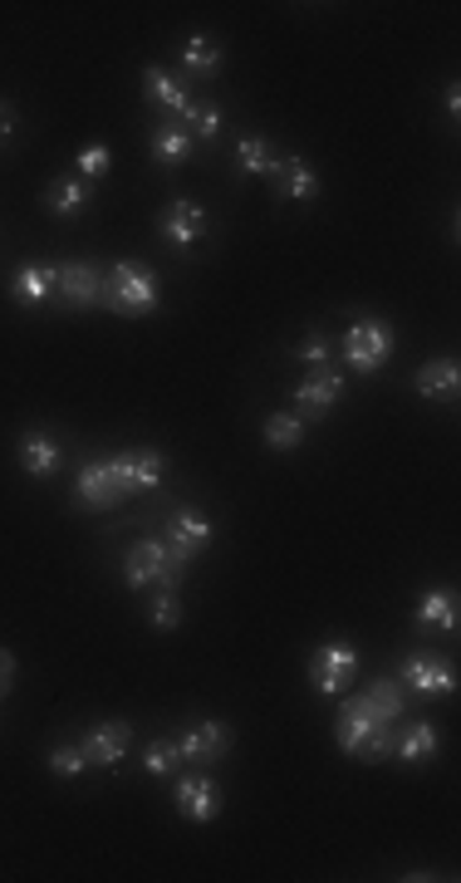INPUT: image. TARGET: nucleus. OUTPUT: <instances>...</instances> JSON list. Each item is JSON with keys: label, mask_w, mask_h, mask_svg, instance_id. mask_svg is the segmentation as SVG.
<instances>
[{"label": "nucleus", "mask_w": 461, "mask_h": 883, "mask_svg": "<svg viewBox=\"0 0 461 883\" xmlns=\"http://www.w3.org/2000/svg\"><path fill=\"white\" fill-rule=\"evenodd\" d=\"M103 304H109L113 314H128V320H143V314L157 310V276L148 266H138V260H119V266L109 270V280H103Z\"/></svg>", "instance_id": "nucleus-1"}, {"label": "nucleus", "mask_w": 461, "mask_h": 883, "mask_svg": "<svg viewBox=\"0 0 461 883\" xmlns=\"http://www.w3.org/2000/svg\"><path fill=\"white\" fill-rule=\"evenodd\" d=\"M334 741L349 756H359V761H383V756L393 751V727H373L363 712H353L349 702H344L339 722H334Z\"/></svg>", "instance_id": "nucleus-2"}, {"label": "nucleus", "mask_w": 461, "mask_h": 883, "mask_svg": "<svg viewBox=\"0 0 461 883\" xmlns=\"http://www.w3.org/2000/svg\"><path fill=\"white\" fill-rule=\"evenodd\" d=\"M353 672H359V653H353L344 638H329V644L314 648V658H310V682H314V692L334 697V692L349 688Z\"/></svg>", "instance_id": "nucleus-3"}, {"label": "nucleus", "mask_w": 461, "mask_h": 883, "mask_svg": "<svg viewBox=\"0 0 461 883\" xmlns=\"http://www.w3.org/2000/svg\"><path fill=\"white\" fill-rule=\"evenodd\" d=\"M123 580H128L133 589H143V584H153V580L162 584V589H177L182 570L167 560V545L162 540H138L128 550V560H123Z\"/></svg>", "instance_id": "nucleus-4"}, {"label": "nucleus", "mask_w": 461, "mask_h": 883, "mask_svg": "<svg viewBox=\"0 0 461 883\" xmlns=\"http://www.w3.org/2000/svg\"><path fill=\"white\" fill-rule=\"evenodd\" d=\"M167 560L177 565V570H187V565L196 560V555L212 545V521H206L202 511H177L172 525H167Z\"/></svg>", "instance_id": "nucleus-5"}, {"label": "nucleus", "mask_w": 461, "mask_h": 883, "mask_svg": "<svg viewBox=\"0 0 461 883\" xmlns=\"http://www.w3.org/2000/svg\"><path fill=\"white\" fill-rule=\"evenodd\" d=\"M387 354H393V334L379 320H359L349 329V339H344V359L353 364V373H373Z\"/></svg>", "instance_id": "nucleus-6"}, {"label": "nucleus", "mask_w": 461, "mask_h": 883, "mask_svg": "<svg viewBox=\"0 0 461 883\" xmlns=\"http://www.w3.org/2000/svg\"><path fill=\"white\" fill-rule=\"evenodd\" d=\"M109 471H113V481H119V491L128 496V491H153V487H162L167 461L157 457V451H123V457L109 461Z\"/></svg>", "instance_id": "nucleus-7"}, {"label": "nucleus", "mask_w": 461, "mask_h": 883, "mask_svg": "<svg viewBox=\"0 0 461 883\" xmlns=\"http://www.w3.org/2000/svg\"><path fill=\"white\" fill-rule=\"evenodd\" d=\"M349 707H353V712H363V717H369L373 727H393V722L403 717V692H397V682H393V678H379V682H369L363 692H353Z\"/></svg>", "instance_id": "nucleus-8"}, {"label": "nucleus", "mask_w": 461, "mask_h": 883, "mask_svg": "<svg viewBox=\"0 0 461 883\" xmlns=\"http://www.w3.org/2000/svg\"><path fill=\"white\" fill-rule=\"evenodd\" d=\"M128 722H99V727H89V736H83V746L79 751L89 756V765H119L123 761V751H128Z\"/></svg>", "instance_id": "nucleus-9"}, {"label": "nucleus", "mask_w": 461, "mask_h": 883, "mask_svg": "<svg viewBox=\"0 0 461 883\" xmlns=\"http://www.w3.org/2000/svg\"><path fill=\"white\" fill-rule=\"evenodd\" d=\"M75 496H79L89 511H113V506H119V501H123V491H119V481H113L109 461H89V467L79 471V487H75Z\"/></svg>", "instance_id": "nucleus-10"}, {"label": "nucleus", "mask_w": 461, "mask_h": 883, "mask_svg": "<svg viewBox=\"0 0 461 883\" xmlns=\"http://www.w3.org/2000/svg\"><path fill=\"white\" fill-rule=\"evenodd\" d=\"M177 809H182L187 819H196V825L216 819V809H222V791H216V781H206V775H187V781H177Z\"/></svg>", "instance_id": "nucleus-11"}, {"label": "nucleus", "mask_w": 461, "mask_h": 883, "mask_svg": "<svg viewBox=\"0 0 461 883\" xmlns=\"http://www.w3.org/2000/svg\"><path fill=\"white\" fill-rule=\"evenodd\" d=\"M270 182H276V192L290 197V202H314V197H319V172H314L305 157H285V163H276Z\"/></svg>", "instance_id": "nucleus-12"}, {"label": "nucleus", "mask_w": 461, "mask_h": 883, "mask_svg": "<svg viewBox=\"0 0 461 883\" xmlns=\"http://www.w3.org/2000/svg\"><path fill=\"white\" fill-rule=\"evenodd\" d=\"M55 294L65 304H99V294H103V280H99V270L89 266V260H75V266H59V286H55Z\"/></svg>", "instance_id": "nucleus-13"}, {"label": "nucleus", "mask_w": 461, "mask_h": 883, "mask_svg": "<svg viewBox=\"0 0 461 883\" xmlns=\"http://www.w3.org/2000/svg\"><path fill=\"white\" fill-rule=\"evenodd\" d=\"M403 682L413 692H427V697H432V692H457L452 662H437V658H423V653L403 662Z\"/></svg>", "instance_id": "nucleus-14"}, {"label": "nucleus", "mask_w": 461, "mask_h": 883, "mask_svg": "<svg viewBox=\"0 0 461 883\" xmlns=\"http://www.w3.org/2000/svg\"><path fill=\"white\" fill-rule=\"evenodd\" d=\"M339 393H344V378L339 373H324V368H319V373H310L305 383L295 388V403H300V413H305V417H324L334 403H339Z\"/></svg>", "instance_id": "nucleus-15"}, {"label": "nucleus", "mask_w": 461, "mask_h": 883, "mask_svg": "<svg viewBox=\"0 0 461 883\" xmlns=\"http://www.w3.org/2000/svg\"><path fill=\"white\" fill-rule=\"evenodd\" d=\"M157 231H162L172 246H196V241L206 236V212L196 202H172V212L162 216V226Z\"/></svg>", "instance_id": "nucleus-16"}, {"label": "nucleus", "mask_w": 461, "mask_h": 883, "mask_svg": "<svg viewBox=\"0 0 461 883\" xmlns=\"http://www.w3.org/2000/svg\"><path fill=\"white\" fill-rule=\"evenodd\" d=\"M177 746H182V761H216V756H226L231 731L222 722H202V727H192L187 736H177Z\"/></svg>", "instance_id": "nucleus-17"}, {"label": "nucleus", "mask_w": 461, "mask_h": 883, "mask_svg": "<svg viewBox=\"0 0 461 883\" xmlns=\"http://www.w3.org/2000/svg\"><path fill=\"white\" fill-rule=\"evenodd\" d=\"M20 467L30 471V477H55L59 471V442L49 433H25L20 437Z\"/></svg>", "instance_id": "nucleus-18"}, {"label": "nucleus", "mask_w": 461, "mask_h": 883, "mask_svg": "<svg viewBox=\"0 0 461 883\" xmlns=\"http://www.w3.org/2000/svg\"><path fill=\"white\" fill-rule=\"evenodd\" d=\"M417 393H423V398H442V403H457V393H461L457 359H432V364L417 368Z\"/></svg>", "instance_id": "nucleus-19"}, {"label": "nucleus", "mask_w": 461, "mask_h": 883, "mask_svg": "<svg viewBox=\"0 0 461 883\" xmlns=\"http://www.w3.org/2000/svg\"><path fill=\"white\" fill-rule=\"evenodd\" d=\"M55 286H59V266H20L15 270V300H25V304H45L49 294H55Z\"/></svg>", "instance_id": "nucleus-20"}, {"label": "nucleus", "mask_w": 461, "mask_h": 883, "mask_svg": "<svg viewBox=\"0 0 461 883\" xmlns=\"http://www.w3.org/2000/svg\"><path fill=\"white\" fill-rule=\"evenodd\" d=\"M417 624L442 628V634H457V594L452 589H432V594H423V604H417Z\"/></svg>", "instance_id": "nucleus-21"}, {"label": "nucleus", "mask_w": 461, "mask_h": 883, "mask_svg": "<svg viewBox=\"0 0 461 883\" xmlns=\"http://www.w3.org/2000/svg\"><path fill=\"white\" fill-rule=\"evenodd\" d=\"M187 153H192V133H187L182 123H162V128L153 133V157H157V167L187 163Z\"/></svg>", "instance_id": "nucleus-22"}, {"label": "nucleus", "mask_w": 461, "mask_h": 883, "mask_svg": "<svg viewBox=\"0 0 461 883\" xmlns=\"http://www.w3.org/2000/svg\"><path fill=\"white\" fill-rule=\"evenodd\" d=\"M143 83H148V99H153V103H162V109H172V113H187V109H192L187 89H182V83H177L167 69H157V65H153L148 74H143Z\"/></svg>", "instance_id": "nucleus-23"}, {"label": "nucleus", "mask_w": 461, "mask_h": 883, "mask_svg": "<svg viewBox=\"0 0 461 883\" xmlns=\"http://www.w3.org/2000/svg\"><path fill=\"white\" fill-rule=\"evenodd\" d=\"M432 756H437V731L427 727V722H413V727L403 731V741H397V761L423 765V761H432Z\"/></svg>", "instance_id": "nucleus-24"}, {"label": "nucleus", "mask_w": 461, "mask_h": 883, "mask_svg": "<svg viewBox=\"0 0 461 883\" xmlns=\"http://www.w3.org/2000/svg\"><path fill=\"white\" fill-rule=\"evenodd\" d=\"M89 206V182L83 177H65V182L49 187V212L55 216H79Z\"/></svg>", "instance_id": "nucleus-25"}, {"label": "nucleus", "mask_w": 461, "mask_h": 883, "mask_svg": "<svg viewBox=\"0 0 461 883\" xmlns=\"http://www.w3.org/2000/svg\"><path fill=\"white\" fill-rule=\"evenodd\" d=\"M266 442L276 451H295L300 442H305V417H295V413H270L266 417Z\"/></svg>", "instance_id": "nucleus-26"}, {"label": "nucleus", "mask_w": 461, "mask_h": 883, "mask_svg": "<svg viewBox=\"0 0 461 883\" xmlns=\"http://www.w3.org/2000/svg\"><path fill=\"white\" fill-rule=\"evenodd\" d=\"M236 167H240V177H266V172H276V157H270L266 138H240V143H236Z\"/></svg>", "instance_id": "nucleus-27"}, {"label": "nucleus", "mask_w": 461, "mask_h": 883, "mask_svg": "<svg viewBox=\"0 0 461 883\" xmlns=\"http://www.w3.org/2000/svg\"><path fill=\"white\" fill-rule=\"evenodd\" d=\"M182 65L192 74H216L222 69V49H216L212 35H192L187 40V49H182Z\"/></svg>", "instance_id": "nucleus-28"}, {"label": "nucleus", "mask_w": 461, "mask_h": 883, "mask_svg": "<svg viewBox=\"0 0 461 883\" xmlns=\"http://www.w3.org/2000/svg\"><path fill=\"white\" fill-rule=\"evenodd\" d=\"M177 761H182V746H177V741H153L148 751H143V765H148V775H172Z\"/></svg>", "instance_id": "nucleus-29"}, {"label": "nucleus", "mask_w": 461, "mask_h": 883, "mask_svg": "<svg viewBox=\"0 0 461 883\" xmlns=\"http://www.w3.org/2000/svg\"><path fill=\"white\" fill-rule=\"evenodd\" d=\"M182 119L196 128V138H216L222 133V109H212V103H192Z\"/></svg>", "instance_id": "nucleus-30"}, {"label": "nucleus", "mask_w": 461, "mask_h": 883, "mask_svg": "<svg viewBox=\"0 0 461 883\" xmlns=\"http://www.w3.org/2000/svg\"><path fill=\"white\" fill-rule=\"evenodd\" d=\"M109 163H113V153L103 143H89V147H79V177H103L109 172Z\"/></svg>", "instance_id": "nucleus-31"}, {"label": "nucleus", "mask_w": 461, "mask_h": 883, "mask_svg": "<svg viewBox=\"0 0 461 883\" xmlns=\"http://www.w3.org/2000/svg\"><path fill=\"white\" fill-rule=\"evenodd\" d=\"M83 765H89V756H83L79 746H55V751H49V771L55 775H79Z\"/></svg>", "instance_id": "nucleus-32"}, {"label": "nucleus", "mask_w": 461, "mask_h": 883, "mask_svg": "<svg viewBox=\"0 0 461 883\" xmlns=\"http://www.w3.org/2000/svg\"><path fill=\"white\" fill-rule=\"evenodd\" d=\"M153 628H177V624H182V604H177V594H172V589H162V594H157V604H153Z\"/></svg>", "instance_id": "nucleus-33"}, {"label": "nucleus", "mask_w": 461, "mask_h": 883, "mask_svg": "<svg viewBox=\"0 0 461 883\" xmlns=\"http://www.w3.org/2000/svg\"><path fill=\"white\" fill-rule=\"evenodd\" d=\"M300 359L314 364V368H319V364H329V339H324V334H310V339L300 344Z\"/></svg>", "instance_id": "nucleus-34"}, {"label": "nucleus", "mask_w": 461, "mask_h": 883, "mask_svg": "<svg viewBox=\"0 0 461 883\" xmlns=\"http://www.w3.org/2000/svg\"><path fill=\"white\" fill-rule=\"evenodd\" d=\"M10 682H15V658H10L5 648H0V697L10 692Z\"/></svg>", "instance_id": "nucleus-35"}, {"label": "nucleus", "mask_w": 461, "mask_h": 883, "mask_svg": "<svg viewBox=\"0 0 461 883\" xmlns=\"http://www.w3.org/2000/svg\"><path fill=\"white\" fill-rule=\"evenodd\" d=\"M10 133H15V109L0 103V143H10Z\"/></svg>", "instance_id": "nucleus-36"}, {"label": "nucleus", "mask_w": 461, "mask_h": 883, "mask_svg": "<svg viewBox=\"0 0 461 883\" xmlns=\"http://www.w3.org/2000/svg\"><path fill=\"white\" fill-rule=\"evenodd\" d=\"M447 113H452V119L461 113V89H457V83H452V89H447Z\"/></svg>", "instance_id": "nucleus-37"}]
</instances>
